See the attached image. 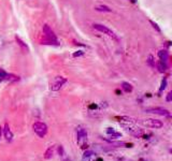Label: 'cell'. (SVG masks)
I'll return each instance as SVG.
<instances>
[{
	"label": "cell",
	"mask_w": 172,
	"mask_h": 161,
	"mask_svg": "<svg viewBox=\"0 0 172 161\" xmlns=\"http://www.w3.org/2000/svg\"><path fill=\"white\" fill-rule=\"evenodd\" d=\"M148 65L150 66V67H152V68H154V67H155V60H154V58H153V56H152V55H151V56L148 57Z\"/></svg>",
	"instance_id": "ffe728a7"
},
{
	"label": "cell",
	"mask_w": 172,
	"mask_h": 161,
	"mask_svg": "<svg viewBox=\"0 0 172 161\" xmlns=\"http://www.w3.org/2000/svg\"><path fill=\"white\" fill-rule=\"evenodd\" d=\"M57 152H58V155H59V156H62V157L65 156V149H64V147H62V145L57 146Z\"/></svg>",
	"instance_id": "44dd1931"
},
{
	"label": "cell",
	"mask_w": 172,
	"mask_h": 161,
	"mask_svg": "<svg viewBox=\"0 0 172 161\" xmlns=\"http://www.w3.org/2000/svg\"><path fill=\"white\" fill-rule=\"evenodd\" d=\"M86 156H96V152H93V150H86L84 152L83 154V157H86Z\"/></svg>",
	"instance_id": "7402d4cb"
},
{
	"label": "cell",
	"mask_w": 172,
	"mask_h": 161,
	"mask_svg": "<svg viewBox=\"0 0 172 161\" xmlns=\"http://www.w3.org/2000/svg\"><path fill=\"white\" fill-rule=\"evenodd\" d=\"M2 134H3V137H5V139L7 142H11L12 140H13V133H12V131H11V129H10L9 124H8V122H6L5 124V128L2 129Z\"/></svg>",
	"instance_id": "ba28073f"
},
{
	"label": "cell",
	"mask_w": 172,
	"mask_h": 161,
	"mask_svg": "<svg viewBox=\"0 0 172 161\" xmlns=\"http://www.w3.org/2000/svg\"><path fill=\"white\" fill-rule=\"evenodd\" d=\"M150 23H151V24H152V26L154 27V29H156V31H158V32H160V31H161V30H160V28H159L158 25H157L156 23L153 22V21H150Z\"/></svg>",
	"instance_id": "d4e9b609"
},
{
	"label": "cell",
	"mask_w": 172,
	"mask_h": 161,
	"mask_svg": "<svg viewBox=\"0 0 172 161\" xmlns=\"http://www.w3.org/2000/svg\"><path fill=\"white\" fill-rule=\"evenodd\" d=\"M87 130L83 127H77V143L80 144V147L82 149H87L88 148V143H87Z\"/></svg>",
	"instance_id": "6da1fadb"
},
{
	"label": "cell",
	"mask_w": 172,
	"mask_h": 161,
	"mask_svg": "<svg viewBox=\"0 0 172 161\" xmlns=\"http://www.w3.org/2000/svg\"><path fill=\"white\" fill-rule=\"evenodd\" d=\"M166 87H167V78H163V80H161V86L160 88H159V92H163V89H166Z\"/></svg>",
	"instance_id": "ac0fdd59"
},
{
	"label": "cell",
	"mask_w": 172,
	"mask_h": 161,
	"mask_svg": "<svg viewBox=\"0 0 172 161\" xmlns=\"http://www.w3.org/2000/svg\"><path fill=\"white\" fill-rule=\"evenodd\" d=\"M54 152H55V146H51L47 149L44 154V159L49 160V159H52V157L54 156Z\"/></svg>",
	"instance_id": "8fae6325"
},
{
	"label": "cell",
	"mask_w": 172,
	"mask_h": 161,
	"mask_svg": "<svg viewBox=\"0 0 172 161\" xmlns=\"http://www.w3.org/2000/svg\"><path fill=\"white\" fill-rule=\"evenodd\" d=\"M1 137H2V127L0 126V139H1Z\"/></svg>",
	"instance_id": "f1b7e54d"
},
{
	"label": "cell",
	"mask_w": 172,
	"mask_h": 161,
	"mask_svg": "<svg viewBox=\"0 0 172 161\" xmlns=\"http://www.w3.org/2000/svg\"><path fill=\"white\" fill-rule=\"evenodd\" d=\"M158 57L160 60L167 61L168 58H169V52L167 50H161L158 52Z\"/></svg>",
	"instance_id": "7c38bea8"
},
{
	"label": "cell",
	"mask_w": 172,
	"mask_h": 161,
	"mask_svg": "<svg viewBox=\"0 0 172 161\" xmlns=\"http://www.w3.org/2000/svg\"><path fill=\"white\" fill-rule=\"evenodd\" d=\"M111 145L113 146H116V147H126V148H129V147H133V144L131 143H126V142H115L114 140H107Z\"/></svg>",
	"instance_id": "9c48e42d"
},
{
	"label": "cell",
	"mask_w": 172,
	"mask_h": 161,
	"mask_svg": "<svg viewBox=\"0 0 172 161\" xmlns=\"http://www.w3.org/2000/svg\"><path fill=\"white\" fill-rule=\"evenodd\" d=\"M121 87L125 92H133V85H131V84H129V83H127V82H123Z\"/></svg>",
	"instance_id": "5bb4252c"
},
{
	"label": "cell",
	"mask_w": 172,
	"mask_h": 161,
	"mask_svg": "<svg viewBox=\"0 0 172 161\" xmlns=\"http://www.w3.org/2000/svg\"><path fill=\"white\" fill-rule=\"evenodd\" d=\"M157 69H158L159 72H161V73H163V72L167 71L168 69V66H167V62L163 60H159L158 62H157Z\"/></svg>",
	"instance_id": "30bf717a"
},
{
	"label": "cell",
	"mask_w": 172,
	"mask_h": 161,
	"mask_svg": "<svg viewBox=\"0 0 172 161\" xmlns=\"http://www.w3.org/2000/svg\"><path fill=\"white\" fill-rule=\"evenodd\" d=\"M42 31H43V33H44L50 40H52V41H54V42H57V38H56L55 32L52 30L51 27H50L49 25H47V24L43 25V27H42Z\"/></svg>",
	"instance_id": "52a82bcc"
},
{
	"label": "cell",
	"mask_w": 172,
	"mask_h": 161,
	"mask_svg": "<svg viewBox=\"0 0 172 161\" xmlns=\"http://www.w3.org/2000/svg\"><path fill=\"white\" fill-rule=\"evenodd\" d=\"M32 130L35 131V133L39 137H44L45 135L47 134L49 128H47V124H45V122H36L35 124L32 125Z\"/></svg>",
	"instance_id": "7a4b0ae2"
},
{
	"label": "cell",
	"mask_w": 172,
	"mask_h": 161,
	"mask_svg": "<svg viewBox=\"0 0 172 161\" xmlns=\"http://www.w3.org/2000/svg\"><path fill=\"white\" fill-rule=\"evenodd\" d=\"M109 137H110V139H109V140H116V139H118V137H122V133L121 132H116V131H115L113 134L109 135Z\"/></svg>",
	"instance_id": "e0dca14e"
},
{
	"label": "cell",
	"mask_w": 172,
	"mask_h": 161,
	"mask_svg": "<svg viewBox=\"0 0 172 161\" xmlns=\"http://www.w3.org/2000/svg\"><path fill=\"white\" fill-rule=\"evenodd\" d=\"M130 1H131L133 3H136V2H137V0H130Z\"/></svg>",
	"instance_id": "4dcf8cb0"
},
{
	"label": "cell",
	"mask_w": 172,
	"mask_h": 161,
	"mask_svg": "<svg viewBox=\"0 0 172 161\" xmlns=\"http://www.w3.org/2000/svg\"><path fill=\"white\" fill-rule=\"evenodd\" d=\"M66 83H67L66 77H64V76H56L53 82L51 83V87L50 88H51V90H53V92H57V90H59Z\"/></svg>",
	"instance_id": "5b68a950"
},
{
	"label": "cell",
	"mask_w": 172,
	"mask_h": 161,
	"mask_svg": "<svg viewBox=\"0 0 172 161\" xmlns=\"http://www.w3.org/2000/svg\"><path fill=\"white\" fill-rule=\"evenodd\" d=\"M93 27L96 29V30H98L99 32H102L103 35H107L108 37L112 38L113 40H115V41H118V37L116 36V33L114 32L113 30H111L110 28H108L107 26H104V25H101V24H94Z\"/></svg>",
	"instance_id": "3957f363"
},
{
	"label": "cell",
	"mask_w": 172,
	"mask_h": 161,
	"mask_svg": "<svg viewBox=\"0 0 172 161\" xmlns=\"http://www.w3.org/2000/svg\"><path fill=\"white\" fill-rule=\"evenodd\" d=\"M115 132V130L113 128H111V127H109V128H107V130H106V133L108 135H111V134H113V133Z\"/></svg>",
	"instance_id": "484cf974"
},
{
	"label": "cell",
	"mask_w": 172,
	"mask_h": 161,
	"mask_svg": "<svg viewBox=\"0 0 172 161\" xmlns=\"http://www.w3.org/2000/svg\"><path fill=\"white\" fill-rule=\"evenodd\" d=\"M62 161H72V159H71V158H68V157H67V158H65Z\"/></svg>",
	"instance_id": "f546056e"
},
{
	"label": "cell",
	"mask_w": 172,
	"mask_h": 161,
	"mask_svg": "<svg viewBox=\"0 0 172 161\" xmlns=\"http://www.w3.org/2000/svg\"><path fill=\"white\" fill-rule=\"evenodd\" d=\"M6 80H11V82H17V80H20V77H18V76L13 75V74H7Z\"/></svg>",
	"instance_id": "2e32d148"
},
{
	"label": "cell",
	"mask_w": 172,
	"mask_h": 161,
	"mask_svg": "<svg viewBox=\"0 0 172 161\" xmlns=\"http://www.w3.org/2000/svg\"><path fill=\"white\" fill-rule=\"evenodd\" d=\"M6 77H7V73H6V71L2 69H0V82L5 80Z\"/></svg>",
	"instance_id": "d6986e66"
},
{
	"label": "cell",
	"mask_w": 172,
	"mask_h": 161,
	"mask_svg": "<svg viewBox=\"0 0 172 161\" xmlns=\"http://www.w3.org/2000/svg\"><path fill=\"white\" fill-rule=\"evenodd\" d=\"M146 113L150 114H156V115L160 116H171V113L169 112V110L163 109V107H148L145 110Z\"/></svg>",
	"instance_id": "8992f818"
},
{
	"label": "cell",
	"mask_w": 172,
	"mask_h": 161,
	"mask_svg": "<svg viewBox=\"0 0 172 161\" xmlns=\"http://www.w3.org/2000/svg\"><path fill=\"white\" fill-rule=\"evenodd\" d=\"M166 100L168 101V102H170V101H172V92H169L167 95V98H166Z\"/></svg>",
	"instance_id": "4316f807"
},
{
	"label": "cell",
	"mask_w": 172,
	"mask_h": 161,
	"mask_svg": "<svg viewBox=\"0 0 172 161\" xmlns=\"http://www.w3.org/2000/svg\"><path fill=\"white\" fill-rule=\"evenodd\" d=\"M115 161H133V160L127 158V157H117V158L115 159Z\"/></svg>",
	"instance_id": "cb8c5ba5"
},
{
	"label": "cell",
	"mask_w": 172,
	"mask_h": 161,
	"mask_svg": "<svg viewBox=\"0 0 172 161\" xmlns=\"http://www.w3.org/2000/svg\"><path fill=\"white\" fill-rule=\"evenodd\" d=\"M15 40H16V42H17V44L21 46V48H22L23 51H26V52H28V46H27V44L25 43V42L23 41V40L21 39L20 37H17V36H15Z\"/></svg>",
	"instance_id": "4fadbf2b"
},
{
	"label": "cell",
	"mask_w": 172,
	"mask_h": 161,
	"mask_svg": "<svg viewBox=\"0 0 172 161\" xmlns=\"http://www.w3.org/2000/svg\"><path fill=\"white\" fill-rule=\"evenodd\" d=\"M141 124L143 126L148 127V128H154V129H159L163 128V122L158 119H154V118H148V119H143L141 120Z\"/></svg>",
	"instance_id": "277c9868"
},
{
	"label": "cell",
	"mask_w": 172,
	"mask_h": 161,
	"mask_svg": "<svg viewBox=\"0 0 172 161\" xmlns=\"http://www.w3.org/2000/svg\"><path fill=\"white\" fill-rule=\"evenodd\" d=\"M84 54V52H82V51H79V52H77V53H74L73 54V57H79V56H82V55Z\"/></svg>",
	"instance_id": "83f0119b"
},
{
	"label": "cell",
	"mask_w": 172,
	"mask_h": 161,
	"mask_svg": "<svg viewBox=\"0 0 172 161\" xmlns=\"http://www.w3.org/2000/svg\"><path fill=\"white\" fill-rule=\"evenodd\" d=\"M95 157L96 156H86V157H83V160H82V161H96L95 160Z\"/></svg>",
	"instance_id": "603a6c76"
},
{
	"label": "cell",
	"mask_w": 172,
	"mask_h": 161,
	"mask_svg": "<svg viewBox=\"0 0 172 161\" xmlns=\"http://www.w3.org/2000/svg\"><path fill=\"white\" fill-rule=\"evenodd\" d=\"M96 11H100V12H112V10L110 9L107 6H99V7L95 8Z\"/></svg>",
	"instance_id": "9a60e30c"
}]
</instances>
